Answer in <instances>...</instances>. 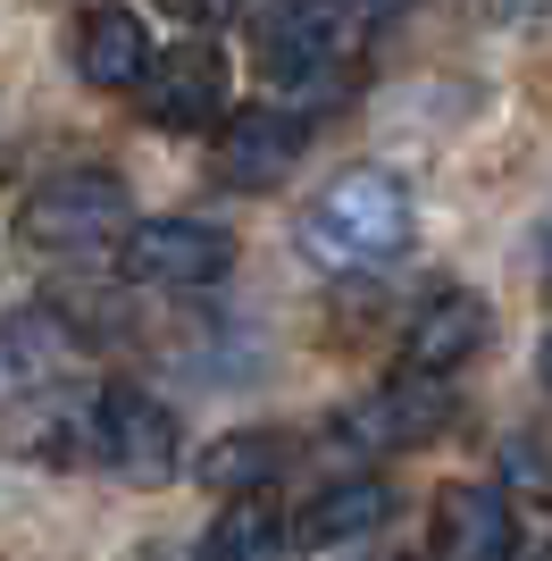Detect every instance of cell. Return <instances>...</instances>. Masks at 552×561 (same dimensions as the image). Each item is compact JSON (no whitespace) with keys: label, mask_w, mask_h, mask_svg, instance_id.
Returning <instances> with one entry per match:
<instances>
[{"label":"cell","mask_w":552,"mask_h":561,"mask_svg":"<svg viewBox=\"0 0 552 561\" xmlns=\"http://www.w3.org/2000/svg\"><path fill=\"white\" fill-rule=\"evenodd\" d=\"M135 101H142V126H168V135L218 126V117H227V50H209V43L151 50Z\"/></svg>","instance_id":"cell-8"},{"label":"cell","mask_w":552,"mask_h":561,"mask_svg":"<svg viewBox=\"0 0 552 561\" xmlns=\"http://www.w3.org/2000/svg\"><path fill=\"white\" fill-rule=\"evenodd\" d=\"M117 268L135 285H168V294H202L234 268V234L209 218H126L117 234Z\"/></svg>","instance_id":"cell-5"},{"label":"cell","mask_w":552,"mask_h":561,"mask_svg":"<svg viewBox=\"0 0 552 561\" xmlns=\"http://www.w3.org/2000/svg\"><path fill=\"white\" fill-rule=\"evenodd\" d=\"M510 561H519V553H510ZM528 561H552V553H528Z\"/></svg>","instance_id":"cell-21"},{"label":"cell","mask_w":552,"mask_h":561,"mask_svg":"<svg viewBox=\"0 0 552 561\" xmlns=\"http://www.w3.org/2000/svg\"><path fill=\"white\" fill-rule=\"evenodd\" d=\"M76 360V335L50 319V310H18L9 328H0V394H34L50 377Z\"/></svg>","instance_id":"cell-13"},{"label":"cell","mask_w":552,"mask_h":561,"mask_svg":"<svg viewBox=\"0 0 552 561\" xmlns=\"http://www.w3.org/2000/svg\"><path fill=\"white\" fill-rule=\"evenodd\" d=\"M544 294H552V260H544Z\"/></svg>","instance_id":"cell-20"},{"label":"cell","mask_w":552,"mask_h":561,"mask_svg":"<svg viewBox=\"0 0 552 561\" xmlns=\"http://www.w3.org/2000/svg\"><path fill=\"white\" fill-rule=\"evenodd\" d=\"M92 453L126 478V486H168L184 469V427L160 394L142 386H101L92 394Z\"/></svg>","instance_id":"cell-4"},{"label":"cell","mask_w":552,"mask_h":561,"mask_svg":"<svg viewBox=\"0 0 552 561\" xmlns=\"http://www.w3.org/2000/svg\"><path fill=\"white\" fill-rule=\"evenodd\" d=\"M276 469H285V436H268V427H234V436H218V445L202 453V486L209 494H268Z\"/></svg>","instance_id":"cell-15"},{"label":"cell","mask_w":552,"mask_h":561,"mask_svg":"<svg viewBox=\"0 0 552 561\" xmlns=\"http://www.w3.org/2000/svg\"><path fill=\"white\" fill-rule=\"evenodd\" d=\"M352 9H368V18H402V9H418V0H352Z\"/></svg>","instance_id":"cell-18"},{"label":"cell","mask_w":552,"mask_h":561,"mask_svg":"<svg viewBox=\"0 0 552 561\" xmlns=\"http://www.w3.org/2000/svg\"><path fill=\"white\" fill-rule=\"evenodd\" d=\"M377 561H402V553H377Z\"/></svg>","instance_id":"cell-22"},{"label":"cell","mask_w":552,"mask_h":561,"mask_svg":"<svg viewBox=\"0 0 552 561\" xmlns=\"http://www.w3.org/2000/svg\"><path fill=\"white\" fill-rule=\"evenodd\" d=\"M160 9H168L176 25H193V34H209V25H227L243 0H160Z\"/></svg>","instance_id":"cell-17"},{"label":"cell","mask_w":552,"mask_h":561,"mask_svg":"<svg viewBox=\"0 0 552 561\" xmlns=\"http://www.w3.org/2000/svg\"><path fill=\"white\" fill-rule=\"evenodd\" d=\"M135 202L117 185V168H59L18 202V243L43 260H92V252H117Z\"/></svg>","instance_id":"cell-2"},{"label":"cell","mask_w":552,"mask_h":561,"mask_svg":"<svg viewBox=\"0 0 552 561\" xmlns=\"http://www.w3.org/2000/svg\"><path fill=\"white\" fill-rule=\"evenodd\" d=\"M142 68H151V34H142V18H135V9L92 0L84 25H76V76H84L92 93H135Z\"/></svg>","instance_id":"cell-11"},{"label":"cell","mask_w":552,"mask_h":561,"mask_svg":"<svg viewBox=\"0 0 552 561\" xmlns=\"http://www.w3.org/2000/svg\"><path fill=\"white\" fill-rule=\"evenodd\" d=\"M444 427H452V386L427 377V369H402L393 386L352 402L344 420H335V436H344L352 453H411V445H427V436H444Z\"/></svg>","instance_id":"cell-7"},{"label":"cell","mask_w":552,"mask_h":561,"mask_svg":"<svg viewBox=\"0 0 552 561\" xmlns=\"http://www.w3.org/2000/svg\"><path fill=\"white\" fill-rule=\"evenodd\" d=\"M436 553L444 561H510V553H519L510 494L478 486V478H452V486L436 494Z\"/></svg>","instance_id":"cell-9"},{"label":"cell","mask_w":552,"mask_h":561,"mask_svg":"<svg viewBox=\"0 0 552 561\" xmlns=\"http://www.w3.org/2000/svg\"><path fill=\"white\" fill-rule=\"evenodd\" d=\"M503 494H536V503H552V445H544V436H510V445H503Z\"/></svg>","instance_id":"cell-16"},{"label":"cell","mask_w":552,"mask_h":561,"mask_svg":"<svg viewBox=\"0 0 552 561\" xmlns=\"http://www.w3.org/2000/svg\"><path fill=\"white\" fill-rule=\"evenodd\" d=\"M301 151H310V117L285 110V101H260V110H227L218 117V185L234 193H268L285 185L301 168Z\"/></svg>","instance_id":"cell-6"},{"label":"cell","mask_w":552,"mask_h":561,"mask_svg":"<svg viewBox=\"0 0 552 561\" xmlns=\"http://www.w3.org/2000/svg\"><path fill=\"white\" fill-rule=\"evenodd\" d=\"M252 50L276 84H319L360 50V9H344V0H268L252 18Z\"/></svg>","instance_id":"cell-3"},{"label":"cell","mask_w":552,"mask_h":561,"mask_svg":"<svg viewBox=\"0 0 552 561\" xmlns=\"http://www.w3.org/2000/svg\"><path fill=\"white\" fill-rule=\"evenodd\" d=\"M285 553H294V528L268 494H227V512L202 537V561H285Z\"/></svg>","instance_id":"cell-14"},{"label":"cell","mask_w":552,"mask_h":561,"mask_svg":"<svg viewBox=\"0 0 552 561\" xmlns=\"http://www.w3.org/2000/svg\"><path fill=\"white\" fill-rule=\"evenodd\" d=\"M411 185L386 176V168H344L335 185L294 218L301 252L319 260V268H393V260L411 252Z\"/></svg>","instance_id":"cell-1"},{"label":"cell","mask_w":552,"mask_h":561,"mask_svg":"<svg viewBox=\"0 0 552 561\" xmlns=\"http://www.w3.org/2000/svg\"><path fill=\"white\" fill-rule=\"evenodd\" d=\"M544 386H552V335H544Z\"/></svg>","instance_id":"cell-19"},{"label":"cell","mask_w":552,"mask_h":561,"mask_svg":"<svg viewBox=\"0 0 552 561\" xmlns=\"http://www.w3.org/2000/svg\"><path fill=\"white\" fill-rule=\"evenodd\" d=\"M386 519H393V486H386V478H335L326 494H310V503H301L294 545H301V553H335V545L377 537Z\"/></svg>","instance_id":"cell-12"},{"label":"cell","mask_w":552,"mask_h":561,"mask_svg":"<svg viewBox=\"0 0 552 561\" xmlns=\"http://www.w3.org/2000/svg\"><path fill=\"white\" fill-rule=\"evenodd\" d=\"M485 328H494V310H485L469 285H444V294H427V302L411 310V328H402V369L452 377L460 360L485 344Z\"/></svg>","instance_id":"cell-10"}]
</instances>
